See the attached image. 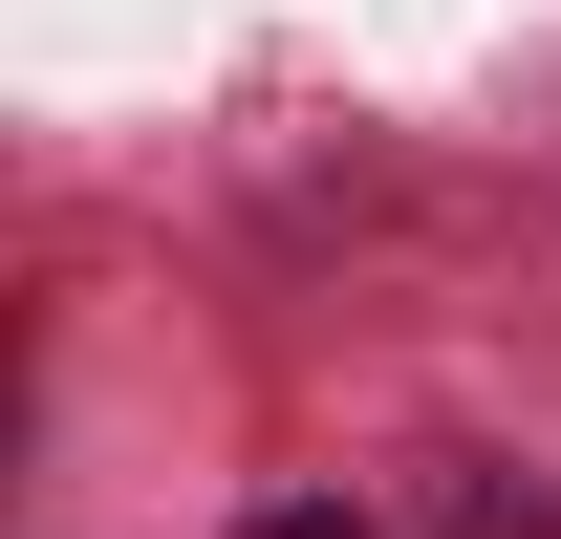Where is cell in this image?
Returning <instances> with one entry per match:
<instances>
[{"label":"cell","mask_w":561,"mask_h":539,"mask_svg":"<svg viewBox=\"0 0 561 539\" xmlns=\"http://www.w3.org/2000/svg\"><path fill=\"white\" fill-rule=\"evenodd\" d=\"M238 539H367V518H346V496H302V518H238Z\"/></svg>","instance_id":"6da1fadb"}]
</instances>
